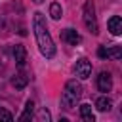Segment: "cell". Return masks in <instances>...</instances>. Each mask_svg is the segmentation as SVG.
I'll return each instance as SVG.
<instances>
[{
	"label": "cell",
	"instance_id": "obj_16",
	"mask_svg": "<svg viewBox=\"0 0 122 122\" xmlns=\"http://www.w3.org/2000/svg\"><path fill=\"white\" fill-rule=\"evenodd\" d=\"M0 120H6V122H11V120H13V116H11V112H8L6 109H0Z\"/></svg>",
	"mask_w": 122,
	"mask_h": 122
},
{
	"label": "cell",
	"instance_id": "obj_7",
	"mask_svg": "<svg viewBox=\"0 0 122 122\" xmlns=\"http://www.w3.org/2000/svg\"><path fill=\"white\" fill-rule=\"evenodd\" d=\"M109 30H111V34H114V36H118L120 32H122V19H120V15H112L111 19H109Z\"/></svg>",
	"mask_w": 122,
	"mask_h": 122
},
{
	"label": "cell",
	"instance_id": "obj_3",
	"mask_svg": "<svg viewBox=\"0 0 122 122\" xmlns=\"http://www.w3.org/2000/svg\"><path fill=\"white\" fill-rule=\"evenodd\" d=\"M84 25L88 27V30H90V32H93V34H97V32H99L93 0H86V4H84Z\"/></svg>",
	"mask_w": 122,
	"mask_h": 122
},
{
	"label": "cell",
	"instance_id": "obj_15",
	"mask_svg": "<svg viewBox=\"0 0 122 122\" xmlns=\"http://www.w3.org/2000/svg\"><path fill=\"white\" fill-rule=\"evenodd\" d=\"M50 112H48V109H40L38 111V120H42V122H50Z\"/></svg>",
	"mask_w": 122,
	"mask_h": 122
},
{
	"label": "cell",
	"instance_id": "obj_14",
	"mask_svg": "<svg viewBox=\"0 0 122 122\" xmlns=\"http://www.w3.org/2000/svg\"><path fill=\"white\" fill-rule=\"evenodd\" d=\"M120 55H122V50H120V46H114V48L107 50V57H112V59H120Z\"/></svg>",
	"mask_w": 122,
	"mask_h": 122
},
{
	"label": "cell",
	"instance_id": "obj_4",
	"mask_svg": "<svg viewBox=\"0 0 122 122\" xmlns=\"http://www.w3.org/2000/svg\"><path fill=\"white\" fill-rule=\"evenodd\" d=\"M74 72H76V76L82 78V80L90 78V74H92V63H90L88 59H78L76 65H74Z\"/></svg>",
	"mask_w": 122,
	"mask_h": 122
},
{
	"label": "cell",
	"instance_id": "obj_13",
	"mask_svg": "<svg viewBox=\"0 0 122 122\" xmlns=\"http://www.w3.org/2000/svg\"><path fill=\"white\" fill-rule=\"evenodd\" d=\"M32 111H34V103H32V101H27V103H25V112L19 116V120H21V122L29 120V118L32 116Z\"/></svg>",
	"mask_w": 122,
	"mask_h": 122
},
{
	"label": "cell",
	"instance_id": "obj_10",
	"mask_svg": "<svg viewBox=\"0 0 122 122\" xmlns=\"http://www.w3.org/2000/svg\"><path fill=\"white\" fill-rule=\"evenodd\" d=\"M111 107H112V101H111L107 95H103V97H99V99L95 101V109H97V111H101V112L111 111Z\"/></svg>",
	"mask_w": 122,
	"mask_h": 122
},
{
	"label": "cell",
	"instance_id": "obj_1",
	"mask_svg": "<svg viewBox=\"0 0 122 122\" xmlns=\"http://www.w3.org/2000/svg\"><path fill=\"white\" fill-rule=\"evenodd\" d=\"M32 30H34V36H36V44H38V50L44 57L51 59L55 55V44L51 40V34L48 30V25H46V19L40 11L34 13V19H32Z\"/></svg>",
	"mask_w": 122,
	"mask_h": 122
},
{
	"label": "cell",
	"instance_id": "obj_19",
	"mask_svg": "<svg viewBox=\"0 0 122 122\" xmlns=\"http://www.w3.org/2000/svg\"><path fill=\"white\" fill-rule=\"evenodd\" d=\"M0 29H2V19H0Z\"/></svg>",
	"mask_w": 122,
	"mask_h": 122
},
{
	"label": "cell",
	"instance_id": "obj_18",
	"mask_svg": "<svg viewBox=\"0 0 122 122\" xmlns=\"http://www.w3.org/2000/svg\"><path fill=\"white\" fill-rule=\"evenodd\" d=\"M32 2H34V4H40V2H42V0H32Z\"/></svg>",
	"mask_w": 122,
	"mask_h": 122
},
{
	"label": "cell",
	"instance_id": "obj_5",
	"mask_svg": "<svg viewBox=\"0 0 122 122\" xmlns=\"http://www.w3.org/2000/svg\"><path fill=\"white\" fill-rule=\"evenodd\" d=\"M97 88H99V92H111V88H112V78H111V74H109L107 71L99 72V76H97Z\"/></svg>",
	"mask_w": 122,
	"mask_h": 122
},
{
	"label": "cell",
	"instance_id": "obj_11",
	"mask_svg": "<svg viewBox=\"0 0 122 122\" xmlns=\"http://www.w3.org/2000/svg\"><path fill=\"white\" fill-rule=\"evenodd\" d=\"M11 84H13V88H17V90H23V88L29 84V78H27L25 74H15V76L11 78Z\"/></svg>",
	"mask_w": 122,
	"mask_h": 122
},
{
	"label": "cell",
	"instance_id": "obj_2",
	"mask_svg": "<svg viewBox=\"0 0 122 122\" xmlns=\"http://www.w3.org/2000/svg\"><path fill=\"white\" fill-rule=\"evenodd\" d=\"M80 95H82V86L76 80H69L65 84L63 93H61V107L67 109V111L74 109L76 103H78V99H80Z\"/></svg>",
	"mask_w": 122,
	"mask_h": 122
},
{
	"label": "cell",
	"instance_id": "obj_8",
	"mask_svg": "<svg viewBox=\"0 0 122 122\" xmlns=\"http://www.w3.org/2000/svg\"><path fill=\"white\" fill-rule=\"evenodd\" d=\"M13 57H15V61H17V65L23 67L25 61H27V50H25V46L15 44V46H13Z\"/></svg>",
	"mask_w": 122,
	"mask_h": 122
},
{
	"label": "cell",
	"instance_id": "obj_6",
	"mask_svg": "<svg viewBox=\"0 0 122 122\" xmlns=\"http://www.w3.org/2000/svg\"><path fill=\"white\" fill-rule=\"evenodd\" d=\"M61 38H63L67 44H71V46H76V44L80 42V34H78L74 29H65V30L61 32Z\"/></svg>",
	"mask_w": 122,
	"mask_h": 122
},
{
	"label": "cell",
	"instance_id": "obj_9",
	"mask_svg": "<svg viewBox=\"0 0 122 122\" xmlns=\"http://www.w3.org/2000/svg\"><path fill=\"white\" fill-rule=\"evenodd\" d=\"M80 116H82L84 122H93L95 116H93V112H92V105H88V103L80 105Z\"/></svg>",
	"mask_w": 122,
	"mask_h": 122
},
{
	"label": "cell",
	"instance_id": "obj_17",
	"mask_svg": "<svg viewBox=\"0 0 122 122\" xmlns=\"http://www.w3.org/2000/svg\"><path fill=\"white\" fill-rule=\"evenodd\" d=\"M97 55H99V57H103V59H105V57H107V50H105V48H103V46H101V48H99V50H97Z\"/></svg>",
	"mask_w": 122,
	"mask_h": 122
},
{
	"label": "cell",
	"instance_id": "obj_12",
	"mask_svg": "<svg viewBox=\"0 0 122 122\" xmlns=\"http://www.w3.org/2000/svg\"><path fill=\"white\" fill-rule=\"evenodd\" d=\"M50 15H51L53 19H61L63 10H61V4H59V2H51V4H50Z\"/></svg>",
	"mask_w": 122,
	"mask_h": 122
}]
</instances>
